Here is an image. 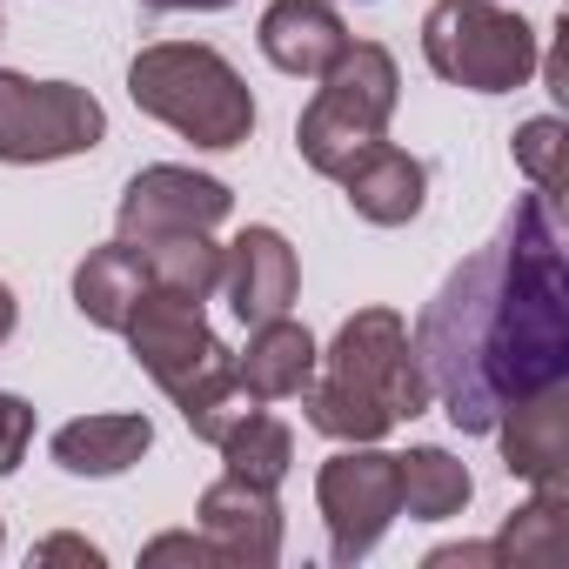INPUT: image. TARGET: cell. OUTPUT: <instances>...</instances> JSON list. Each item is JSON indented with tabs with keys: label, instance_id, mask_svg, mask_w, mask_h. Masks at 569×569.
<instances>
[{
	"label": "cell",
	"instance_id": "obj_1",
	"mask_svg": "<svg viewBox=\"0 0 569 569\" xmlns=\"http://www.w3.org/2000/svg\"><path fill=\"white\" fill-rule=\"evenodd\" d=\"M416 362L462 436L549 382H569V268L556 194H522L509 221L442 281L416 316Z\"/></svg>",
	"mask_w": 569,
	"mask_h": 569
},
{
	"label": "cell",
	"instance_id": "obj_2",
	"mask_svg": "<svg viewBox=\"0 0 569 569\" xmlns=\"http://www.w3.org/2000/svg\"><path fill=\"white\" fill-rule=\"evenodd\" d=\"M316 369L322 376H309L302 409L309 429H322L329 442H382L396 422H416L436 402L409 322L396 309H356L336 329V342L316 356Z\"/></svg>",
	"mask_w": 569,
	"mask_h": 569
},
{
	"label": "cell",
	"instance_id": "obj_3",
	"mask_svg": "<svg viewBox=\"0 0 569 569\" xmlns=\"http://www.w3.org/2000/svg\"><path fill=\"white\" fill-rule=\"evenodd\" d=\"M128 94L148 121L174 128L194 148H241L254 134V94L234 61L208 41H154L128 61Z\"/></svg>",
	"mask_w": 569,
	"mask_h": 569
},
{
	"label": "cell",
	"instance_id": "obj_4",
	"mask_svg": "<svg viewBox=\"0 0 569 569\" xmlns=\"http://www.w3.org/2000/svg\"><path fill=\"white\" fill-rule=\"evenodd\" d=\"M396 101H402V74H396V54L382 41H349L342 61L322 74L316 101L302 108L296 121V148L316 174H342L362 148H376L396 121Z\"/></svg>",
	"mask_w": 569,
	"mask_h": 569
},
{
	"label": "cell",
	"instance_id": "obj_5",
	"mask_svg": "<svg viewBox=\"0 0 569 569\" xmlns=\"http://www.w3.org/2000/svg\"><path fill=\"white\" fill-rule=\"evenodd\" d=\"M422 61L436 81L469 88V94H509L536 74L542 41L522 14L496 8V0H436L422 14Z\"/></svg>",
	"mask_w": 569,
	"mask_h": 569
},
{
	"label": "cell",
	"instance_id": "obj_6",
	"mask_svg": "<svg viewBox=\"0 0 569 569\" xmlns=\"http://www.w3.org/2000/svg\"><path fill=\"white\" fill-rule=\"evenodd\" d=\"M108 141V108L74 88V81H28L0 68V161L34 168V161H68Z\"/></svg>",
	"mask_w": 569,
	"mask_h": 569
},
{
	"label": "cell",
	"instance_id": "obj_7",
	"mask_svg": "<svg viewBox=\"0 0 569 569\" xmlns=\"http://www.w3.org/2000/svg\"><path fill=\"white\" fill-rule=\"evenodd\" d=\"M316 502H322V522H329V556H336V562H362V556L389 536V522L402 516L396 456L376 449V442H349L342 456L322 462Z\"/></svg>",
	"mask_w": 569,
	"mask_h": 569
},
{
	"label": "cell",
	"instance_id": "obj_8",
	"mask_svg": "<svg viewBox=\"0 0 569 569\" xmlns=\"http://www.w3.org/2000/svg\"><path fill=\"white\" fill-rule=\"evenodd\" d=\"M128 349H134V362L161 382V396L174 402L181 389H194L208 369H221V362H234V349L208 329V316H201V302L194 296H174V289H148L141 302H134V316H128Z\"/></svg>",
	"mask_w": 569,
	"mask_h": 569
},
{
	"label": "cell",
	"instance_id": "obj_9",
	"mask_svg": "<svg viewBox=\"0 0 569 569\" xmlns=\"http://www.w3.org/2000/svg\"><path fill=\"white\" fill-rule=\"evenodd\" d=\"M228 208H234L228 181L161 161V168H141V174L128 181V194H121L114 221H121V241H154V234H214V228L228 221Z\"/></svg>",
	"mask_w": 569,
	"mask_h": 569
},
{
	"label": "cell",
	"instance_id": "obj_10",
	"mask_svg": "<svg viewBox=\"0 0 569 569\" xmlns=\"http://www.w3.org/2000/svg\"><path fill=\"white\" fill-rule=\"evenodd\" d=\"M221 289H228V309L234 322H274L296 309V289H302V261L289 248L281 228H241L228 248H221Z\"/></svg>",
	"mask_w": 569,
	"mask_h": 569
},
{
	"label": "cell",
	"instance_id": "obj_11",
	"mask_svg": "<svg viewBox=\"0 0 569 569\" xmlns=\"http://www.w3.org/2000/svg\"><path fill=\"white\" fill-rule=\"evenodd\" d=\"M502 436V469L536 482V489H569V382H549L496 416Z\"/></svg>",
	"mask_w": 569,
	"mask_h": 569
},
{
	"label": "cell",
	"instance_id": "obj_12",
	"mask_svg": "<svg viewBox=\"0 0 569 569\" xmlns=\"http://www.w3.org/2000/svg\"><path fill=\"white\" fill-rule=\"evenodd\" d=\"M201 536L221 549L228 569H268L281 562V502L261 482L221 476L201 489Z\"/></svg>",
	"mask_w": 569,
	"mask_h": 569
},
{
	"label": "cell",
	"instance_id": "obj_13",
	"mask_svg": "<svg viewBox=\"0 0 569 569\" xmlns=\"http://www.w3.org/2000/svg\"><path fill=\"white\" fill-rule=\"evenodd\" d=\"M254 41H261L268 68L296 74V81H322V74L342 61L349 28H342V14H336V0H268Z\"/></svg>",
	"mask_w": 569,
	"mask_h": 569
},
{
	"label": "cell",
	"instance_id": "obj_14",
	"mask_svg": "<svg viewBox=\"0 0 569 569\" xmlns=\"http://www.w3.org/2000/svg\"><path fill=\"white\" fill-rule=\"evenodd\" d=\"M336 181H342L349 208H356L362 221H376V228H402V221H416L422 201H429V168H422L409 148H389V141L362 148Z\"/></svg>",
	"mask_w": 569,
	"mask_h": 569
},
{
	"label": "cell",
	"instance_id": "obj_15",
	"mask_svg": "<svg viewBox=\"0 0 569 569\" xmlns=\"http://www.w3.org/2000/svg\"><path fill=\"white\" fill-rule=\"evenodd\" d=\"M316 356H322V349H316V336H309L302 322L274 316V322H254L248 349L234 356V376L248 382L254 402H281V396H302V389H309Z\"/></svg>",
	"mask_w": 569,
	"mask_h": 569
},
{
	"label": "cell",
	"instance_id": "obj_16",
	"mask_svg": "<svg viewBox=\"0 0 569 569\" xmlns=\"http://www.w3.org/2000/svg\"><path fill=\"white\" fill-rule=\"evenodd\" d=\"M154 449L148 416H74L54 429V462L68 476H121Z\"/></svg>",
	"mask_w": 569,
	"mask_h": 569
},
{
	"label": "cell",
	"instance_id": "obj_17",
	"mask_svg": "<svg viewBox=\"0 0 569 569\" xmlns=\"http://www.w3.org/2000/svg\"><path fill=\"white\" fill-rule=\"evenodd\" d=\"M141 296H148V268H141V248H134V241L88 248V261L74 268V309H81L94 329H108V336L128 329V316H134Z\"/></svg>",
	"mask_w": 569,
	"mask_h": 569
},
{
	"label": "cell",
	"instance_id": "obj_18",
	"mask_svg": "<svg viewBox=\"0 0 569 569\" xmlns=\"http://www.w3.org/2000/svg\"><path fill=\"white\" fill-rule=\"evenodd\" d=\"M396 482H402V509H409L416 522H449V516H462L469 496H476V476H469L449 449H436V442L396 456Z\"/></svg>",
	"mask_w": 569,
	"mask_h": 569
},
{
	"label": "cell",
	"instance_id": "obj_19",
	"mask_svg": "<svg viewBox=\"0 0 569 569\" xmlns=\"http://www.w3.org/2000/svg\"><path fill=\"white\" fill-rule=\"evenodd\" d=\"M141 248V268H148V289H174V296H194L208 302L221 289V241L214 234H154V241H134Z\"/></svg>",
	"mask_w": 569,
	"mask_h": 569
},
{
	"label": "cell",
	"instance_id": "obj_20",
	"mask_svg": "<svg viewBox=\"0 0 569 569\" xmlns=\"http://www.w3.org/2000/svg\"><path fill=\"white\" fill-rule=\"evenodd\" d=\"M221 462H228V476H241V482L281 489V476H289V462H296V429L254 409V416H241V422L221 436Z\"/></svg>",
	"mask_w": 569,
	"mask_h": 569
},
{
	"label": "cell",
	"instance_id": "obj_21",
	"mask_svg": "<svg viewBox=\"0 0 569 569\" xmlns=\"http://www.w3.org/2000/svg\"><path fill=\"white\" fill-rule=\"evenodd\" d=\"M174 409H181V422L194 429V442H214V449H221V436H228L241 416H254L261 402L248 396V382L234 376V362H221V369H208L194 389H181Z\"/></svg>",
	"mask_w": 569,
	"mask_h": 569
},
{
	"label": "cell",
	"instance_id": "obj_22",
	"mask_svg": "<svg viewBox=\"0 0 569 569\" xmlns=\"http://www.w3.org/2000/svg\"><path fill=\"white\" fill-rule=\"evenodd\" d=\"M562 556V489H536V502H522L502 536H496V562H556Z\"/></svg>",
	"mask_w": 569,
	"mask_h": 569
},
{
	"label": "cell",
	"instance_id": "obj_23",
	"mask_svg": "<svg viewBox=\"0 0 569 569\" xmlns=\"http://www.w3.org/2000/svg\"><path fill=\"white\" fill-rule=\"evenodd\" d=\"M562 154H569V128L556 114H536L516 128V168L542 188V194H562Z\"/></svg>",
	"mask_w": 569,
	"mask_h": 569
},
{
	"label": "cell",
	"instance_id": "obj_24",
	"mask_svg": "<svg viewBox=\"0 0 569 569\" xmlns=\"http://www.w3.org/2000/svg\"><path fill=\"white\" fill-rule=\"evenodd\" d=\"M28 442H34V409H28L21 396L0 389V476H14V469H21Z\"/></svg>",
	"mask_w": 569,
	"mask_h": 569
},
{
	"label": "cell",
	"instance_id": "obj_25",
	"mask_svg": "<svg viewBox=\"0 0 569 569\" xmlns=\"http://www.w3.org/2000/svg\"><path fill=\"white\" fill-rule=\"evenodd\" d=\"M141 562H201V569H228V562H221V549H214L208 536H188V529L154 536V542L141 549Z\"/></svg>",
	"mask_w": 569,
	"mask_h": 569
},
{
	"label": "cell",
	"instance_id": "obj_26",
	"mask_svg": "<svg viewBox=\"0 0 569 569\" xmlns=\"http://www.w3.org/2000/svg\"><path fill=\"white\" fill-rule=\"evenodd\" d=\"M34 562H101V549L81 536H48V542H34Z\"/></svg>",
	"mask_w": 569,
	"mask_h": 569
},
{
	"label": "cell",
	"instance_id": "obj_27",
	"mask_svg": "<svg viewBox=\"0 0 569 569\" xmlns=\"http://www.w3.org/2000/svg\"><path fill=\"white\" fill-rule=\"evenodd\" d=\"M148 14H214V8H228V0H141Z\"/></svg>",
	"mask_w": 569,
	"mask_h": 569
},
{
	"label": "cell",
	"instance_id": "obj_28",
	"mask_svg": "<svg viewBox=\"0 0 569 569\" xmlns=\"http://www.w3.org/2000/svg\"><path fill=\"white\" fill-rule=\"evenodd\" d=\"M14 322H21V302H14V289H8V281H0V342L14 336Z\"/></svg>",
	"mask_w": 569,
	"mask_h": 569
},
{
	"label": "cell",
	"instance_id": "obj_29",
	"mask_svg": "<svg viewBox=\"0 0 569 569\" xmlns=\"http://www.w3.org/2000/svg\"><path fill=\"white\" fill-rule=\"evenodd\" d=\"M0 542H8V529H0Z\"/></svg>",
	"mask_w": 569,
	"mask_h": 569
}]
</instances>
